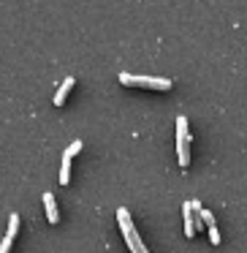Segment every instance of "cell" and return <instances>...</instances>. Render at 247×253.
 <instances>
[{
  "instance_id": "6da1fadb",
  "label": "cell",
  "mask_w": 247,
  "mask_h": 253,
  "mask_svg": "<svg viewBox=\"0 0 247 253\" xmlns=\"http://www.w3.org/2000/svg\"><path fill=\"white\" fill-rule=\"evenodd\" d=\"M117 223H120V229H122V237H125V242H128V248H131V253H149L147 248H144V242H141V237L136 234V229H133V223H131V215H128V210H117Z\"/></svg>"
},
{
  "instance_id": "7a4b0ae2",
  "label": "cell",
  "mask_w": 247,
  "mask_h": 253,
  "mask_svg": "<svg viewBox=\"0 0 247 253\" xmlns=\"http://www.w3.org/2000/svg\"><path fill=\"white\" fill-rule=\"evenodd\" d=\"M120 82L128 87H149V90H171V79L163 77H133V74H120Z\"/></svg>"
},
{
  "instance_id": "3957f363",
  "label": "cell",
  "mask_w": 247,
  "mask_h": 253,
  "mask_svg": "<svg viewBox=\"0 0 247 253\" xmlns=\"http://www.w3.org/2000/svg\"><path fill=\"white\" fill-rule=\"evenodd\" d=\"M176 158H179L182 169H187V164H190V136H187V139H176Z\"/></svg>"
},
{
  "instance_id": "277c9868",
  "label": "cell",
  "mask_w": 247,
  "mask_h": 253,
  "mask_svg": "<svg viewBox=\"0 0 247 253\" xmlns=\"http://www.w3.org/2000/svg\"><path fill=\"white\" fill-rule=\"evenodd\" d=\"M44 210H46V218H49V223L55 226L57 220H60V215H57V202H55V196H52L49 191L44 193Z\"/></svg>"
},
{
  "instance_id": "5b68a950",
  "label": "cell",
  "mask_w": 247,
  "mask_h": 253,
  "mask_svg": "<svg viewBox=\"0 0 247 253\" xmlns=\"http://www.w3.org/2000/svg\"><path fill=\"white\" fill-rule=\"evenodd\" d=\"M182 218H185V234H187V237H193V234H196V218H193V207H190V202L182 204Z\"/></svg>"
},
{
  "instance_id": "8992f818",
  "label": "cell",
  "mask_w": 247,
  "mask_h": 253,
  "mask_svg": "<svg viewBox=\"0 0 247 253\" xmlns=\"http://www.w3.org/2000/svg\"><path fill=\"white\" fill-rule=\"evenodd\" d=\"M71 87H73V77H68L66 82L57 87V93H55V106H63V104H66V98H68V93H71Z\"/></svg>"
},
{
  "instance_id": "52a82bcc",
  "label": "cell",
  "mask_w": 247,
  "mask_h": 253,
  "mask_svg": "<svg viewBox=\"0 0 247 253\" xmlns=\"http://www.w3.org/2000/svg\"><path fill=\"white\" fill-rule=\"evenodd\" d=\"M60 182H63V185H68V182H71V158H66V155H63V169H60Z\"/></svg>"
},
{
  "instance_id": "ba28073f",
  "label": "cell",
  "mask_w": 247,
  "mask_h": 253,
  "mask_svg": "<svg viewBox=\"0 0 247 253\" xmlns=\"http://www.w3.org/2000/svg\"><path fill=\"white\" fill-rule=\"evenodd\" d=\"M17 231H19V215H11V218H8V231H6V237H8V240H14V237H17Z\"/></svg>"
},
{
  "instance_id": "9c48e42d",
  "label": "cell",
  "mask_w": 247,
  "mask_h": 253,
  "mask_svg": "<svg viewBox=\"0 0 247 253\" xmlns=\"http://www.w3.org/2000/svg\"><path fill=\"white\" fill-rule=\"evenodd\" d=\"M79 150H82V142H79V139H76V142H73L71 147H66V153H63V155H66V158H73V155H76Z\"/></svg>"
},
{
  "instance_id": "30bf717a",
  "label": "cell",
  "mask_w": 247,
  "mask_h": 253,
  "mask_svg": "<svg viewBox=\"0 0 247 253\" xmlns=\"http://www.w3.org/2000/svg\"><path fill=\"white\" fill-rule=\"evenodd\" d=\"M209 240H212V245H220V231H217V226H209Z\"/></svg>"
},
{
  "instance_id": "8fae6325",
  "label": "cell",
  "mask_w": 247,
  "mask_h": 253,
  "mask_svg": "<svg viewBox=\"0 0 247 253\" xmlns=\"http://www.w3.org/2000/svg\"><path fill=\"white\" fill-rule=\"evenodd\" d=\"M11 242H14V240L3 237V242H0V253H8V251H11Z\"/></svg>"
}]
</instances>
